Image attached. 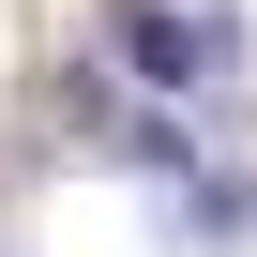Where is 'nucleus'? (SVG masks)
Wrapping results in <instances>:
<instances>
[{
	"instance_id": "obj_2",
	"label": "nucleus",
	"mask_w": 257,
	"mask_h": 257,
	"mask_svg": "<svg viewBox=\"0 0 257 257\" xmlns=\"http://www.w3.org/2000/svg\"><path fill=\"white\" fill-rule=\"evenodd\" d=\"M182 227H257V182H227V167H182Z\"/></svg>"
},
{
	"instance_id": "obj_1",
	"label": "nucleus",
	"mask_w": 257,
	"mask_h": 257,
	"mask_svg": "<svg viewBox=\"0 0 257 257\" xmlns=\"http://www.w3.org/2000/svg\"><path fill=\"white\" fill-rule=\"evenodd\" d=\"M121 16V61H137L152 91H197V76H227L242 61V16L212 0V16H182V0H106Z\"/></svg>"
}]
</instances>
